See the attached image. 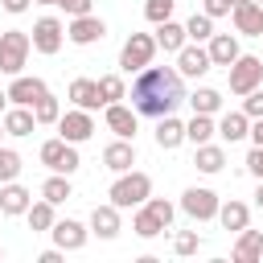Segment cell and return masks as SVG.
<instances>
[{
  "instance_id": "1",
  "label": "cell",
  "mask_w": 263,
  "mask_h": 263,
  "mask_svg": "<svg viewBox=\"0 0 263 263\" xmlns=\"http://www.w3.org/2000/svg\"><path fill=\"white\" fill-rule=\"evenodd\" d=\"M185 103V86H181V74L168 70V66H144L140 78L132 82V111L136 115H173L177 107Z\"/></svg>"
},
{
  "instance_id": "2",
  "label": "cell",
  "mask_w": 263,
  "mask_h": 263,
  "mask_svg": "<svg viewBox=\"0 0 263 263\" xmlns=\"http://www.w3.org/2000/svg\"><path fill=\"white\" fill-rule=\"evenodd\" d=\"M148 193H152V177L148 173H136V168H127V173H119L115 177V185H111V205H119V210H132V205H144L148 201Z\"/></svg>"
},
{
  "instance_id": "3",
  "label": "cell",
  "mask_w": 263,
  "mask_h": 263,
  "mask_svg": "<svg viewBox=\"0 0 263 263\" xmlns=\"http://www.w3.org/2000/svg\"><path fill=\"white\" fill-rule=\"evenodd\" d=\"M29 49H33L29 33H21V29L0 33V74H21L29 62Z\"/></svg>"
},
{
  "instance_id": "4",
  "label": "cell",
  "mask_w": 263,
  "mask_h": 263,
  "mask_svg": "<svg viewBox=\"0 0 263 263\" xmlns=\"http://www.w3.org/2000/svg\"><path fill=\"white\" fill-rule=\"evenodd\" d=\"M226 70H230V90L234 95H247L263 82V58H255V53H238Z\"/></svg>"
},
{
  "instance_id": "5",
  "label": "cell",
  "mask_w": 263,
  "mask_h": 263,
  "mask_svg": "<svg viewBox=\"0 0 263 263\" xmlns=\"http://www.w3.org/2000/svg\"><path fill=\"white\" fill-rule=\"evenodd\" d=\"M152 53H156V37H148V33H132L127 41H123V49H119V66L132 74H140L144 66H152Z\"/></svg>"
},
{
  "instance_id": "6",
  "label": "cell",
  "mask_w": 263,
  "mask_h": 263,
  "mask_svg": "<svg viewBox=\"0 0 263 263\" xmlns=\"http://www.w3.org/2000/svg\"><path fill=\"white\" fill-rule=\"evenodd\" d=\"M41 164H45V168H53V173H66V177H70L82 160H78V148H74V144H66V140L58 136V140H45V144H41Z\"/></svg>"
},
{
  "instance_id": "7",
  "label": "cell",
  "mask_w": 263,
  "mask_h": 263,
  "mask_svg": "<svg viewBox=\"0 0 263 263\" xmlns=\"http://www.w3.org/2000/svg\"><path fill=\"white\" fill-rule=\"evenodd\" d=\"M218 193L214 189H205V185H189L185 193H181V210L193 218V222H205V218H214L218 214Z\"/></svg>"
},
{
  "instance_id": "8",
  "label": "cell",
  "mask_w": 263,
  "mask_h": 263,
  "mask_svg": "<svg viewBox=\"0 0 263 263\" xmlns=\"http://www.w3.org/2000/svg\"><path fill=\"white\" fill-rule=\"evenodd\" d=\"M29 41H33V49H37V53H45V58H49V53H58V49H62V41H66V25H62L58 16H41V21L33 25V37H29Z\"/></svg>"
},
{
  "instance_id": "9",
  "label": "cell",
  "mask_w": 263,
  "mask_h": 263,
  "mask_svg": "<svg viewBox=\"0 0 263 263\" xmlns=\"http://www.w3.org/2000/svg\"><path fill=\"white\" fill-rule=\"evenodd\" d=\"M58 132H62L66 144H82V140L95 136V119H90V111L74 107V111H66V115H58Z\"/></svg>"
},
{
  "instance_id": "10",
  "label": "cell",
  "mask_w": 263,
  "mask_h": 263,
  "mask_svg": "<svg viewBox=\"0 0 263 263\" xmlns=\"http://www.w3.org/2000/svg\"><path fill=\"white\" fill-rule=\"evenodd\" d=\"M66 37H70L74 45H95V41H103V37H107V21H103V16H95V12H86V16H70Z\"/></svg>"
},
{
  "instance_id": "11",
  "label": "cell",
  "mask_w": 263,
  "mask_h": 263,
  "mask_svg": "<svg viewBox=\"0 0 263 263\" xmlns=\"http://www.w3.org/2000/svg\"><path fill=\"white\" fill-rule=\"evenodd\" d=\"M205 70H210V53L201 49V41H193V45L185 41V45L177 49V74H181V78H201Z\"/></svg>"
},
{
  "instance_id": "12",
  "label": "cell",
  "mask_w": 263,
  "mask_h": 263,
  "mask_svg": "<svg viewBox=\"0 0 263 263\" xmlns=\"http://www.w3.org/2000/svg\"><path fill=\"white\" fill-rule=\"evenodd\" d=\"M230 16H234V29L242 37H263V8L255 0H234Z\"/></svg>"
},
{
  "instance_id": "13",
  "label": "cell",
  "mask_w": 263,
  "mask_h": 263,
  "mask_svg": "<svg viewBox=\"0 0 263 263\" xmlns=\"http://www.w3.org/2000/svg\"><path fill=\"white\" fill-rule=\"evenodd\" d=\"M49 86L41 82V78H29V74H12V86H8V103H16V107H33L41 95H45Z\"/></svg>"
},
{
  "instance_id": "14",
  "label": "cell",
  "mask_w": 263,
  "mask_h": 263,
  "mask_svg": "<svg viewBox=\"0 0 263 263\" xmlns=\"http://www.w3.org/2000/svg\"><path fill=\"white\" fill-rule=\"evenodd\" d=\"M103 164H107L111 173H127V168L136 164V144L123 140V136H115V140L103 148Z\"/></svg>"
},
{
  "instance_id": "15",
  "label": "cell",
  "mask_w": 263,
  "mask_h": 263,
  "mask_svg": "<svg viewBox=\"0 0 263 263\" xmlns=\"http://www.w3.org/2000/svg\"><path fill=\"white\" fill-rule=\"evenodd\" d=\"M49 234H53V242H58L62 251H82V247H86V226H82V222H74V218L53 222V226H49Z\"/></svg>"
},
{
  "instance_id": "16",
  "label": "cell",
  "mask_w": 263,
  "mask_h": 263,
  "mask_svg": "<svg viewBox=\"0 0 263 263\" xmlns=\"http://www.w3.org/2000/svg\"><path fill=\"white\" fill-rule=\"evenodd\" d=\"M205 53H210V66H230L242 49H238V37L234 33H214L210 45H205Z\"/></svg>"
},
{
  "instance_id": "17",
  "label": "cell",
  "mask_w": 263,
  "mask_h": 263,
  "mask_svg": "<svg viewBox=\"0 0 263 263\" xmlns=\"http://www.w3.org/2000/svg\"><path fill=\"white\" fill-rule=\"evenodd\" d=\"M29 201H33V197H29V189H25V185H16V181H4V185H0V214H4V218L25 214V210H29Z\"/></svg>"
},
{
  "instance_id": "18",
  "label": "cell",
  "mask_w": 263,
  "mask_h": 263,
  "mask_svg": "<svg viewBox=\"0 0 263 263\" xmlns=\"http://www.w3.org/2000/svg\"><path fill=\"white\" fill-rule=\"evenodd\" d=\"M90 230L99 234V238H115L119 234V205H95L90 210Z\"/></svg>"
},
{
  "instance_id": "19",
  "label": "cell",
  "mask_w": 263,
  "mask_h": 263,
  "mask_svg": "<svg viewBox=\"0 0 263 263\" xmlns=\"http://www.w3.org/2000/svg\"><path fill=\"white\" fill-rule=\"evenodd\" d=\"M70 99H74V107H82V111H99V107H103L95 78H74V82H70Z\"/></svg>"
},
{
  "instance_id": "20",
  "label": "cell",
  "mask_w": 263,
  "mask_h": 263,
  "mask_svg": "<svg viewBox=\"0 0 263 263\" xmlns=\"http://www.w3.org/2000/svg\"><path fill=\"white\" fill-rule=\"evenodd\" d=\"M107 127H111L115 136L132 140V136H136V111L123 107V103H107Z\"/></svg>"
},
{
  "instance_id": "21",
  "label": "cell",
  "mask_w": 263,
  "mask_h": 263,
  "mask_svg": "<svg viewBox=\"0 0 263 263\" xmlns=\"http://www.w3.org/2000/svg\"><path fill=\"white\" fill-rule=\"evenodd\" d=\"M0 123H4V132H8V136H33V127H37L33 107H16V103L4 111V119H0Z\"/></svg>"
},
{
  "instance_id": "22",
  "label": "cell",
  "mask_w": 263,
  "mask_h": 263,
  "mask_svg": "<svg viewBox=\"0 0 263 263\" xmlns=\"http://www.w3.org/2000/svg\"><path fill=\"white\" fill-rule=\"evenodd\" d=\"M238 263H255V259H263V234L259 230H238V242H234V251H230Z\"/></svg>"
},
{
  "instance_id": "23",
  "label": "cell",
  "mask_w": 263,
  "mask_h": 263,
  "mask_svg": "<svg viewBox=\"0 0 263 263\" xmlns=\"http://www.w3.org/2000/svg\"><path fill=\"white\" fill-rule=\"evenodd\" d=\"M185 41H189V37H185V25H177L173 16L156 25V45H160L164 53H177V49H181Z\"/></svg>"
},
{
  "instance_id": "24",
  "label": "cell",
  "mask_w": 263,
  "mask_h": 263,
  "mask_svg": "<svg viewBox=\"0 0 263 263\" xmlns=\"http://www.w3.org/2000/svg\"><path fill=\"white\" fill-rule=\"evenodd\" d=\"M156 144H160L164 152H173L177 144H185V123L173 119V115H160V123H156Z\"/></svg>"
},
{
  "instance_id": "25",
  "label": "cell",
  "mask_w": 263,
  "mask_h": 263,
  "mask_svg": "<svg viewBox=\"0 0 263 263\" xmlns=\"http://www.w3.org/2000/svg\"><path fill=\"white\" fill-rule=\"evenodd\" d=\"M214 132H218L226 144H234V140H242V136L251 132V119H247L242 111H226V115H222V123H218Z\"/></svg>"
},
{
  "instance_id": "26",
  "label": "cell",
  "mask_w": 263,
  "mask_h": 263,
  "mask_svg": "<svg viewBox=\"0 0 263 263\" xmlns=\"http://www.w3.org/2000/svg\"><path fill=\"white\" fill-rule=\"evenodd\" d=\"M193 164L201 168V173H222V164H226V152L218 148V144H197V152H193Z\"/></svg>"
},
{
  "instance_id": "27",
  "label": "cell",
  "mask_w": 263,
  "mask_h": 263,
  "mask_svg": "<svg viewBox=\"0 0 263 263\" xmlns=\"http://www.w3.org/2000/svg\"><path fill=\"white\" fill-rule=\"evenodd\" d=\"M25 218H29V230L33 234H41V230H49L58 218H53V201H29V210H25Z\"/></svg>"
},
{
  "instance_id": "28",
  "label": "cell",
  "mask_w": 263,
  "mask_h": 263,
  "mask_svg": "<svg viewBox=\"0 0 263 263\" xmlns=\"http://www.w3.org/2000/svg\"><path fill=\"white\" fill-rule=\"evenodd\" d=\"M214 218L222 222V230H242V226L251 222V210H247L242 201H226V205H218Z\"/></svg>"
},
{
  "instance_id": "29",
  "label": "cell",
  "mask_w": 263,
  "mask_h": 263,
  "mask_svg": "<svg viewBox=\"0 0 263 263\" xmlns=\"http://www.w3.org/2000/svg\"><path fill=\"white\" fill-rule=\"evenodd\" d=\"M185 103H189L197 115H214V111L222 107V95H218L214 86H197L193 95H185Z\"/></svg>"
},
{
  "instance_id": "30",
  "label": "cell",
  "mask_w": 263,
  "mask_h": 263,
  "mask_svg": "<svg viewBox=\"0 0 263 263\" xmlns=\"http://www.w3.org/2000/svg\"><path fill=\"white\" fill-rule=\"evenodd\" d=\"M41 197H45V201H53V205H62L66 197H74V189H70V177H66V173H53V177L41 185Z\"/></svg>"
},
{
  "instance_id": "31",
  "label": "cell",
  "mask_w": 263,
  "mask_h": 263,
  "mask_svg": "<svg viewBox=\"0 0 263 263\" xmlns=\"http://www.w3.org/2000/svg\"><path fill=\"white\" fill-rule=\"evenodd\" d=\"M132 230L140 234V238H156V234H164V226H160V218L148 210V205H140L136 210V218H132Z\"/></svg>"
},
{
  "instance_id": "32",
  "label": "cell",
  "mask_w": 263,
  "mask_h": 263,
  "mask_svg": "<svg viewBox=\"0 0 263 263\" xmlns=\"http://www.w3.org/2000/svg\"><path fill=\"white\" fill-rule=\"evenodd\" d=\"M210 136H214V119H210V115H197V111H193V119L185 123V140H189V144L197 148V144H205Z\"/></svg>"
},
{
  "instance_id": "33",
  "label": "cell",
  "mask_w": 263,
  "mask_h": 263,
  "mask_svg": "<svg viewBox=\"0 0 263 263\" xmlns=\"http://www.w3.org/2000/svg\"><path fill=\"white\" fill-rule=\"evenodd\" d=\"M185 37H189V41H210V37H214V16L193 12V16L185 21Z\"/></svg>"
},
{
  "instance_id": "34",
  "label": "cell",
  "mask_w": 263,
  "mask_h": 263,
  "mask_svg": "<svg viewBox=\"0 0 263 263\" xmlns=\"http://www.w3.org/2000/svg\"><path fill=\"white\" fill-rule=\"evenodd\" d=\"M95 82H99V99H103V107H107V103H119V99L127 95V86H123L119 74H103V78H95Z\"/></svg>"
},
{
  "instance_id": "35",
  "label": "cell",
  "mask_w": 263,
  "mask_h": 263,
  "mask_svg": "<svg viewBox=\"0 0 263 263\" xmlns=\"http://www.w3.org/2000/svg\"><path fill=\"white\" fill-rule=\"evenodd\" d=\"M58 115H62V107H58V99L45 90V95L33 103V119H37V123H58Z\"/></svg>"
},
{
  "instance_id": "36",
  "label": "cell",
  "mask_w": 263,
  "mask_h": 263,
  "mask_svg": "<svg viewBox=\"0 0 263 263\" xmlns=\"http://www.w3.org/2000/svg\"><path fill=\"white\" fill-rule=\"evenodd\" d=\"M173 8H177V0H144V16H148L152 25L168 21V16H173Z\"/></svg>"
},
{
  "instance_id": "37",
  "label": "cell",
  "mask_w": 263,
  "mask_h": 263,
  "mask_svg": "<svg viewBox=\"0 0 263 263\" xmlns=\"http://www.w3.org/2000/svg\"><path fill=\"white\" fill-rule=\"evenodd\" d=\"M16 173H21V156L12 148H0V185L4 181H16Z\"/></svg>"
},
{
  "instance_id": "38",
  "label": "cell",
  "mask_w": 263,
  "mask_h": 263,
  "mask_svg": "<svg viewBox=\"0 0 263 263\" xmlns=\"http://www.w3.org/2000/svg\"><path fill=\"white\" fill-rule=\"evenodd\" d=\"M144 205L160 218V226H164V230L173 226V214H177V210H173V201H164V197H152V193H148V201H144Z\"/></svg>"
},
{
  "instance_id": "39",
  "label": "cell",
  "mask_w": 263,
  "mask_h": 263,
  "mask_svg": "<svg viewBox=\"0 0 263 263\" xmlns=\"http://www.w3.org/2000/svg\"><path fill=\"white\" fill-rule=\"evenodd\" d=\"M242 115L247 119H263V86H255V90L242 95Z\"/></svg>"
},
{
  "instance_id": "40",
  "label": "cell",
  "mask_w": 263,
  "mask_h": 263,
  "mask_svg": "<svg viewBox=\"0 0 263 263\" xmlns=\"http://www.w3.org/2000/svg\"><path fill=\"white\" fill-rule=\"evenodd\" d=\"M197 247H201L197 230H181V234L173 238V251H177V255H197Z\"/></svg>"
},
{
  "instance_id": "41",
  "label": "cell",
  "mask_w": 263,
  "mask_h": 263,
  "mask_svg": "<svg viewBox=\"0 0 263 263\" xmlns=\"http://www.w3.org/2000/svg\"><path fill=\"white\" fill-rule=\"evenodd\" d=\"M53 4H58L66 16H86V12L95 8V0H53Z\"/></svg>"
},
{
  "instance_id": "42",
  "label": "cell",
  "mask_w": 263,
  "mask_h": 263,
  "mask_svg": "<svg viewBox=\"0 0 263 263\" xmlns=\"http://www.w3.org/2000/svg\"><path fill=\"white\" fill-rule=\"evenodd\" d=\"M230 8H234V0H201L205 16H230Z\"/></svg>"
},
{
  "instance_id": "43",
  "label": "cell",
  "mask_w": 263,
  "mask_h": 263,
  "mask_svg": "<svg viewBox=\"0 0 263 263\" xmlns=\"http://www.w3.org/2000/svg\"><path fill=\"white\" fill-rule=\"evenodd\" d=\"M247 168H251V173L263 181V144H255V148L247 152Z\"/></svg>"
},
{
  "instance_id": "44",
  "label": "cell",
  "mask_w": 263,
  "mask_h": 263,
  "mask_svg": "<svg viewBox=\"0 0 263 263\" xmlns=\"http://www.w3.org/2000/svg\"><path fill=\"white\" fill-rule=\"evenodd\" d=\"M4 4V12H12V16H21L25 8H29V0H0Z\"/></svg>"
},
{
  "instance_id": "45",
  "label": "cell",
  "mask_w": 263,
  "mask_h": 263,
  "mask_svg": "<svg viewBox=\"0 0 263 263\" xmlns=\"http://www.w3.org/2000/svg\"><path fill=\"white\" fill-rule=\"evenodd\" d=\"M41 263H62V247H53V251H41Z\"/></svg>"
},
{
  "instance_id": "46",
  "label": "cell",
  "mask_w": 263,
  "mask_h": 263,
  "mask_svg": "<svg viewBox=\"0 0 263 263\" xmlns=\"http://www.w3.org/2000/svg\"><path fill=\"white\" fill-rule=\"evenodd\" d=\"M247 136H251V140H255V144H263V119H255V127H251V132H247Z\"/></svg>"
},
{
  "instance_id": "47",
  "label": "cell",
  "mask_w": 263,
  "mask_h": 263,
  "mask_svg": "<svg viewBox=\"0 0 263 263\" xmlns=\"http://www.w3.org/2000/svg\"><path fill=\"white\" fill-rule=\"evenodd\" d=\"M255 205L263 210V181H259V189H255Z\"/></svg>"
},
{
  "instance_id": "48",
  "label": "cell",
  "mask_w": 263,
  "mask_h": 263,
  "mask_svg": "<svg viewBox=\"0 0 263 263\" xmlns=\"http://www.w3.org/2000/svg\"><path fill=\"white\" fill-rule=\"evenodd\" d=\"M4 107H8V90H0V115H4Z\"/></svg>"
},
{
  "instance_id": "49",
  "label": "cell",
  "mask_w": 263,
  "mask_h": 263,
  "mask_svg": "<svg viewBox=\"0 0 263 263\" xmlns=\"http://www.w3.org/2000/svg\"><path fill=\"white\" fill-rule=\"evenodd\" d=\"M33 4H53V0H33Z\"/></svg>"
},
{
  "instance_id": "50",
  "label": "cell",
  "mask_w": 263,
  "mask_h": 263,
  "mask_svg": "<svg viewBox=\"0 0 263 263\" xmlns=\"http://www.w3.org/2000/svg\"><path fill=\"white\" fill-rule=\"evenodd\" d=\"M0 136H4V123H0Z\"/></svg>"
},
{
  "instance_id": "51",
  "label": "cell",
  "mask_w": 263,
  "mask_h": 263,
  "mask_svg": "<svg viewBox=\"0 0 263 263\" xmlns=\"http://www.w3.org/2000/svg\"><path fill=\"white\" fill-rule=\"evenodd\" d=\"M255 4H259V8H263V0H255Z\"/></svg>"
},
{
  "instance_id": "52",
  "label": "cell",
  "mask_w": 263,
  "mask_h": 263,
  "mask_svg": "<svg viewBox=\"0 0 263 263\" xmlns=\"http://www.w3.org/2000/svg\"><path fill=\"white\" fill-rule=\"evenodd\" d=\"M0 255H4V251H0Z\"/></svg>"
}]
</instances>
